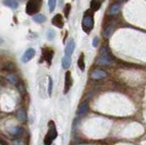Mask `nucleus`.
I'll use <instances>...</instances> for the list:
<instances>
[{
	"label": "nucleus",
	"mask_w": 146,
	"mask_h": 145,
	"mask_svg": "<svg viewBox=\"0 0 146 145\" xmlns=\"http://www.w3.org/2000/svg\"><path fill=\"white\" fill-rule=\"evenodd\" d=\"M94 26V17L92 10H88L84 13L83 19H82L81 28L85 33H90Z\"/></svg>",
	"instance_id": "obj_1"
},
{
	"label": "nucleus",
	"mask_w": 146,
	"mask_h": 145,
	"mask_svg": "<svg viewBox=\"0 0 146 145\" xmlns=\"http://www.w3.org/2000/svg\"><path fill=\"white\" fill-rule=\"evenodd\" d=\"M48 127V132L44 138V145H51L52 142L58 137L57 127H56V124H55V122L53 121H49Z\"/></svg>",
	"instance_id": "obj_2"
},
{
	"label": "nucleus",
	"mask_w": 146,
	"mask_h": 145,
	"mask_svg": "<svg viewBox=\"0 0 146 145\" xmlns=\"http://www.w3.org/2000/svg\"><path fill=\"white\" fill-rule=\"evenodd\" d=\"M41 6H42V0H29L26 7V12L29 16H35L38 13Z\"/></svg>",
	"instance_id": "obj_3"
},
{
	"label": "nucleus",
	"mask_w": 146,
	"mask_h": 145,
	"mask_svg": "<svg viewBox=\"0 0 146 145\" xmlns=\"http://www.w3.org/2000/svg\"><path fill=\"white\" fill-rule=\"evenodd\" d=\"M96 63L99 65H102V66L110 65V63H111V57H110L109 52L107 51L106 48H102V51H100V55L97 60V61H96Z\"/></svg>",
	"instance_id": "obj_4"
},
{
	"label": "nucleus",
	"mask_w": 146,
	"mask_h": 145,
	"mask_svg": "<svg viewBox=\"0 0 146 145\" xmlns=\"http://www.w3.org/2000/svg\"><path fill=\"white\" fill-rule=\"evenodd\" d=\"M73 85V79L71 77V72L67 71L65 74V83H64V94H67Z\"/></svg>",
	"instance_id": "obj_5"
},
{
	"label": "nucleus",
	"mask_w": 146,
	"mask_h": 145,
	"mask_svg": "<svg viewBox=\"0 0 146 145\" xmlns=\"http://www.w3.org/2000/svg\"><path fill=\"white\" fill-rule=\"evenodd\" d=\"M107 77L106 71H104L102 70H94L92 72L90 73V78L93 79H102Z\"/></svg>",
	"instance_id": "obj_6"
},
{
	"label": "nucleus",
	"mask_w": 146,
	"mask_h": 145,
	"mask_svg": "<svg viewBox=\"0 0 146 145\" xmlns=\"http://www.w3.org/2000/svg\"><path fill=\"white\" fill-rule=\"evenodd\" d=\"M35 54H36V51H35L34 48H30L29 49H27L26 52L24 53V55L22 56V61L24 63L30 61L32 58L35 57Z\"/></svg>",
	"instance_id": "obj_7"
},
{
	"label": "nucleus",
	"mask_w": 146,
	"mask_h": 145,
	"mask_svg": "<svg viewBox=\"0 0 146 145\" xmlns=\"http://www.w3.org/2000/svg\"><path fill=\"white\" fill-rule=\"evenodd\" d=\"M42 55H43V58H44V60L47 61L48 65L51 64V60H52V58H53V55H54V51L52 50V49L44 48L42 50Z\"/></svg>",
	"instance_id": "obj_8"
},
{
	"label": "nucleus",
	"mask_w": 146,
	"mask_h": 145,
	"mask_svg": "<svg viewBox=\"0 0 146 145\" xmlns=\"http://www.w3.org/2000/svg\"><path fill=\"white\" fill-rule=\"evenodd\" d=\"M51 22H52V25H54L55 26H57L58 28H62L64 26V20L60 14H57L55 17H53Z\"/></svg>",
	"instance_id": "obj_9"
},
{
	"label": "nucleus",
	"mask_w": 146,
	"mask_h": 145,
	"mask_svg": "<svg viewBox=\"0 0 146 145\" xmlns=\"http://www.w3.org/2000/svg\"><path fill=\"white\" fill-rule=\"evenodd\" d=\"M74 49H75V42L73 39H70V41L68 42L66 48H65V56L71 57L73 51H74Z\"/></svg>",
	"instance_id": "obj_10"
},
{
	"label": "nucleus",
	"mask_w": 146,
	"mask_h": 145,
	"mask_svg": "<svg viewBox=\"0 0 146 145\" xmlns=\"http://www.w3.org/2000/svg\"><path fill=\"white\" fill-rule=\"evenodd\" d=\"M16 116L17 118V120L19 121L20 122H26L27 121V112L25 111L24 108H19L17 111Z\"/></svg>",
	"instance_id": "obj_11"
},
{
	"label": "nucleus",
	"mask_w": 146,
	"mask_h": 145,
	"mask_svg": "<svg viewBox=\"0 0 146 145\" xmlns=\"http://www.w3.org/2000/svg\"><path fill=\"white\" fill-rule=\"evenodd\" d=\"M104 0H91L90 2V9L92 11H98L102 7Z\"/></svg>",
	"instance_id": "obj_12"
},
{
	"label": "nucleus",
	"mask_w": 146,
	"mask_h": 145,
	"mask_svg": "<svg viewBox=\"0 0 146 145\" xmlns=\"http://www.w3.org/2000/svg\"><path fill=\"white\" fill-rule=\"evenodd\" d=\"M7 80L12 85H17L18 83H19V79H18V77L17 75H15V74L7 75Z\"/></svg>",
	"instance_id": "obj_13"
},
{
	"label": "nucleus",
	"mask_w": 146,
	"mask_h": 145,
	"mask_svg": "<svg viewBox=\"0 0 146 145\" xmlns=\"http://www.w3.org/2000/svg\"><path fill=\"white\" fill-rule=\"evenodd\" d=\"M89 110V105H88V103H82L80 105L79 109H78V111H77V114L78 115H83L85 114V113L88 111Z\"/></svg>",
	"instance_id": "obj_14"
},
{
	"label": "nucleus",
	"mask_w": 146,
	"mask_h": 145,
	"mask_svg": "<svg viewBox=\"0 0 146 145\" xmlns=\"http://www.w3.org/2000/svg\"><path fill=\"white\" fill-rule=\"evenodd\" d=\"M70 64H71V58L68 56H64L61 60V65L63 69L68 70L70 67Z\"/></svg>",
	"instance_id": "obj_15"
},
{
	"label": "nucleus",
	"mask_w": 146,
	"mask_h": 145,
	"mask_svg": "<svg viewBox=\"0 0 146 145\" xmlns=\"http://www.w3.org/2000/svg\"><path fill=\"white\" fill-rule=\"evenodd\" d=\"M3 4L8 7L13 8V9H16L18 7V3L17 2V0H3Z\"/></svg>",
	"instance_id": "obj_16"
},
{
	"label": "nucleus",
	"mask_w": 146,
	"mask_h": 145,
	"mask_svg": "<svg viewBox=\"0 0 146 145\" xmlns=\"http://www.w3.org/2000/svg\"><path fill=\"white\" fill-rule=\"evenodd\" d=\"M78 66H79L80 70L81 71L85 70V60H84V54L83 53H81L79 57V60H78Z\"/></svg>",
	"instance_id": "obj_17"
},
{
	"label": "nucleus",
	"mask_w": 146,
	"mask_h": 145,
	"mask_svg": "<svg viewBox=\"0 0 146 145\" xmlns=\"http://www.w3.org/2000/svg\"><path fill=\"white\" fill-rule=\"evenodd\" d=\"M120 10V5L119 4H114L109 9V14L110 15H116Z\"/></svg>",
	"instance_id": "obj_18"
},
{
	"label": "nucleus",
	"mask_w": 146,
	"mask_h": 145,
	"mask_svg": "<svg viewBox=\"0 0 146 145\" xmlns=\"http://www.w3.org/2000/svg\"><path fill=\"white\" fill-rule=\"evenodd\" d=\"M33 20L36 23H43L46 21V17L42 14H36L33 17Z\"/></svg>",
	"instance_id": "obj_19"
},
{
	"label": "nucleus",
	"mask_w": 146,
	"mask_h": 145,
	"mask_svg": "<svg viewBox=\"0 0 146 145\" xmlns=\"http://www.w3.org/2000/svg\"><path fill=\"white\" fill-rule=\"evenodd\" d=\"M112 31H113V28H112L111 26H107L106 29L104 30V33H103L104 37L106 38H109L111 36V34H112Z\"/></svg>",
	"instance_id": "obj_20"
},
{
	"label": "nucleus",
	"mask_w": 146,
	"mask_h": 145,
	"mask_svg": "<svg viewBox=\"0 0 146 145\" xmlns=\"http://www.w3.org/2000/svg\"><path fill=\"white\" fill-rule=\"evenodd\" d=\"M57 0H48V7H49V12H53L55 7H56Z\"/></svg>",
	"instance_id": "obj_21"
},
{
	"label": "nucleus",
	"mask_w": 146,
	"mask_h": 145,
	"mask_svg": "<svg viewBox=\"0 0 146 145\" xmlns=\"http://www.w3.org/2000/svg\"><path fill=\"white\" fill-rule=\"evenodd\" d=\"M23 132H24V130H23V128H21V127H16L15 129L13 130V131H12V134L13 135H21Z\"/></svg>",
	"instance_id": "obj_22"
},
{
	"label": "nucleus",
	"mask_w": 146,
	"mask_h": 145,
	"mask_svg": "<svg viewBox=\"0 0 146 145\" xmlns=\"http://www.w3.org/2000/svg\"><path fill=\"white\" fill-rule=\"evenodd\" d=\"M52 89H53V80L52 79L50 78V77H48V96H51L52 94Z\"/></svg>",
	"instance_id": "obj_23"
},
{
	"label": "nucleus",
	"mask_w": 146,
	"mask_h": 145,
	"mask_svg": "<svg viewBox=\"0 0 146 145\" xmlns=\"http://www.w3.org/2000/svg\"><path fill=\"white\" fill-rule=\"evenodd\" d=\"M55 36H56V33H55V31L54 30H51V29H49L48 31V33H47V38L48 40H52L54 38H55Z\"/></svg>",
	"instance_id": "obj_24"
},
{
	"label": "nucleus",
	"mask_w": 146,
	"mask_h": 145,
	"mask_svg": "<svg viewBox=\"0 0 146 145\" xmlns=\"http://www.w3.org/2000/svg\"><path fill=\"white\" fill-rule=\"evenodd\" d=\"M17 87L18 91H19L21 94H25V93H26V89H25V86L23 85L21 82L18 83V84L17 85Z\"/></svg>",
	"instance_id": "obj_25"
},
{
	"label": "nucleus",
	"mask_w": 146,
	"mask_h": 145,
	"mask_svg": "<svg viewBox=\"0 0 146 145\" xmlns=\"http://www.w3.org/2000/svg\"><path fill=\"white\" fill-rule=\"evenodd\" d=\"M70 8H71L70 4H67V5L65 6V9H64V12H65V17H67V19L68 17V15H70Z\"/></svg>",
	"instance_id": "obj_26"
},
{
	"label": "nucleus",
	"mask_w": 146,
	"mask_h": 145,
	"mask_svg": "<svg viewBox=\"0 0 146 145\" xmlns=\"http://www.w3.org/2000/svg\"><path fill=\"white\" fill-rule=\"evenodd\" d=\"M12 144L13 145H24V142H23V140L20 139H15L12 140Z\"/></svg>",
	"instance_id": "obj_27"
},
{
	"label": "nucleus",
	"mask_w": 146,
	"mask_h": 145,
	"mask_svg": "<svg viewBox=\"0 0 146 145\" xmlns=\"http://www.w3.org/2000/svg\"><path fill=\"white\" fill-rule=\"evenodd\" d=\"M15 69H16V67L14 66V65H12V64H9V65L7 66V68H6V70H8V71H12V70H14Z\"/></svg>",
	"instance_id": "obj_28"
},
{
	"label": "nucleus",
	"mask_w": 146,
	"mask_h": 145,
	"mask_svg": "<svg viewBox=\"0 0 146 145\" xmlns=\"http://www.w3.org/2000/svg\"><path fill=\"white\" fill-rule=\"evenodd\" d=\"M98 44H99V38H93V41H92V46L94 48H96L98 46Z\"/></svg>",
	"instance_id": "obj_29"
},
{
	"label": "nucleus",
	"mask_w": 146,
	"mask_h": 145,
	"mask_svg": "<svg viewBox=\"0 0 146 145\" xmlns=\"http://www.w3.org/2000/svg\"><path fill=\"white\" fill-rule=\"evenodd\" d=\"M3 43V39L2 38H0V45H1Z\"/></svg>",
	"instance_id": "obj_30"
},
{
	"label": "nucleus",
	"mask_w": 146,
	"mask_h": 145,
	"mask_svg": "<svg viewBox=\"0 0 146 145\" xmlns=\"http://www.w3.org/2000/svg\"><path fill=\"white\" fill-rule=\"evenodd\" d=\"M17 1H22V0H17Z\"/></svg>",
	"instance_id": "obj_31"
}]
</instances>
